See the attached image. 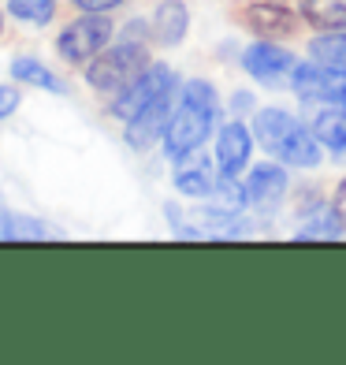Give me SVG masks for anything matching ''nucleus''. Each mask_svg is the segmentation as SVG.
<instances>
[{
	"label": "nucleus",
	"mask_w": 346,
	"mask_h": 365,
	"mask_svg": "<svg viewBox=\"0 0 346 365\" xmlns=\"http://www.w3.org/2000/svg\"><path fill=\"white\" fill-rule=\"evenodd\" d=\"M187 26H190V11L183 0H164L153 15V38L160 45H179L187 38Z\"/></svg>",
	"instance_id": "13"
},
{
	"label": "nucleus",
	"mask_w": 346,
	"mask_h": 365,
	"mask_svg": "<svg viewBox=\"0 0 346 365\" xmlns=\"http://www.w3.org/2000/svg\"><path fill=\"white\" fill-rule=\"evenodd\" d=\"M15 108H19V90H15V86H0V120L11 115Z\"/></svg>",
	"instance_id": "21"
},
{
	"label": "nucleus",
	"mask_w": 346,
	"mask_h": 365,
	"mask_svg": "<svg viewBox=\"0 0 346 365\" xmlns=\"http://www.w3.org/2000/svg\"><path fill=\"white\" fill-rule=\"evenodd\" d=\"M294 93L302 101H324V105H346V71L339 68H324V63H302L294 68V78H290Z\"/></svg>",
	"instance_id": "5"
},
{
	"label": "nucleus",
	"mask_w": 346,
	"mask_h": 365,
	"mask_svg": "<svg viewBox=\"0 0 346 365\" xmlns=\"http://www.w3.org/2000/svg\"><path fill=\"white\" fill-rule=\"evenodd\" d=\"M253 135L272 157H279L283 164H290V168H317L324 160L320 138L283 108H261L257 120H253Z\"/></svg>",
	"instance_id": "2"
},
{
	"label": "nucleus",
	"mask_w": 346,
	"mask_h": 365,
	"mask_svg": "<svg viewBox=\"0 0 346 365\" xmlns=\"http://www.w3.org/2000/svg\"><path fill=\"white\" fill-rule=\"evenodd\" d=\"M332 209L339 212V220H342V227H346V179L335 187V197H332Z\"/></svg>",
	"instance_id": "23"
},
{
	"label": "nucleus",
	"mask_w": 346,
	"mask_h": 365,
	"mask_svg": "<svg viewBox=\"0 0 346 365\" xmlns=\"http://www.w3.org/2000/svg\"><path fill=\"white\" fill-rule=\"evenodd\" d=\"M11 75L19 78V82H26V86H41V90H53V93H63V82L48 71V68H41L38 60H30V56H19L11 63Z\"/></svg>",
	"instance_id": "18"
},
{
	"label": "nucleus",
	"mask_w": 346,
	"mask_h": 365,
	"mask_svg": "<svg viewBox=\"0 0 346 365\" xmlns=\"http://www.w3.org/2000/svg\"><path fill=\"white\" fill-rule=\"evenodd\" d=\"M0 239H53V231H48L45 224H38L34 217L4 212V217H0Z\"/></svg>",
	"instance_id": "19"
},
{
	"label": "nucleus",
	"mask_w": 346,
	"mask_h": 365,
	"mask_svg": "<svg viewBox=\"0 0 346 365\" xmlns=\"http://www.w3.org/2000/svg\"><path fill=\"white\" fill-rule=\"evenodd\" d=\"M112 41V23L105 19V15H86V19L71 23L68 30L60 34V56L71 60V63H86L93 60L101 48Z\"/></svg>",
	"instance_id": "6"
},
{
	"label": "nucleus",
	"mask_w": 346,
	"mask_h": 365,
	"mask_svg": "<svg viewBox=\"0 0 346 365\" xmlns=\"http://www.w3.org/2000/svg\"><path fill=\"white\" fill-rule=\"evenodd\" d=\"M216 115H220V105H216V90L209 86L205 78H194L183 86V101L172 112L168 120V130H164V149H168L172 160H187L197 153L212 127H216Z\"/></svg>",
	"instance_id": "1"
},
{
	"label": "nucleus",
	"mask_w": 346,
	"mask_h": 365,
	"mask_svg": "<svg viewBox=\"0 0 346 365\" xmlns=\"http://www.w3.org/2000/svg\"><path fill=\"white\" fill-rule=\"evenodd\" d=\"M309 56L317 63H324V68L346 71V26L342 30H327L324 38H313L309 41Z\"/></svg>",
	"instance_id": "17"
},
{
	"label": "nucleus",
	"mask_w": 346,
	"mask_h": 365,
	"mask_svg": "<svg viewBox=\"0 0 346 365\" xmlns=\"http://www.w3.org/2000/svg\"><path fill=\"white\" fill-rule=\"evenodd\" d=\"M302 19L320 30L346 26V0H302Z\"/></svg>",
	"instance_id": "16"
},
{
	"label": "nucleus",
	"mask_w": 346,
	"mask_h": 365,
	"mask_svg": "<svg viewBox=\"0 0 346 365\" xmlns=\"http://www.w3.org/2000/svg\"><path fill=\"white\" fill-rule=\"evenodd\" d=\"M145 68H150V56H145V45L123 41L108 48V53L93 56V63L86 68V82L101 93H120L127 82H135Z\"/></svg>",
	"instance_id": "3"
},
{
	"label": "nucleus",
	"mask_w": 346,
	"mask_h": 365,
	"mask_svg": "<svg viewBox=\"0 0 346 365\" xmlns=\"http://www.w3.org/2000/svg\"><path fill=\"white\" fill-rule=\"evenodd\" d=\"M253 157V135L242 123H227L216 135V164L224 175H242Z\"/></svg>",
	"instance_id": "8"
},
{
	"label": "nucleus",
	"mask_w": 346,
	"mask_h": 365,
	"mask_svg": "<svg viewBox=\"0 0 346 365\" xmlns=\"http://www.w3.org/2000/svg\"><path fill=\"white\" fill-rule=\"evenodd\" d=\"M242 68L250 71L261 86H287V82L294 78V68H298V60H294V53H287V48H279L272 41H257L242 53Z\"/></svg>",
	"instance_id": "7"
},
{
	"label": "nucleus",
	"mask_w": 346,
	"mask_h": 365,
	"mask_svg": "<svg viewBox=\"0 0 346 365\" xmlns=\"http://www.w3.org/2000/svg\"><path fill=\"white\" fill-rule=\"evenodd\" d=\"M56 11V0H11V15L23 23H48Z\"/></svg>",
	"instance_id": "20"
},
{
	"label": "nucleus",
	"mask_w": 346,
	"mask_h": 365,
	"mask_svg": "<svg viewBox=\"0 0 346 365\" xmlns=\"http://www.w3.org/2000/svg\"><path fill=\"white\" fill-rule=\"evenodd\" d=\"M313 135L335 157H346V105H332L313 120Z\"/></svg>",
	"instance_id": "14"
},
{
	"label": "nucleus",
	"mask_w": 346,
	"mask_h": 365,
	"mask_svg": "<svg viewBox=\"0 0 346 365\" xmlns=\"http://www.w3.org/2000/svg\"><path fill=\"white\" fill-rule=\"evenodd\" d=\"M175 93V90H172ZM172 93H164V97H157V101L145 108V112H138L135 120L127 123V142L135 145V149H145V145H153L164 130H168V120H172Z\"/></svg>",
	"instance_id": "9"
},
{
	"label": "nucleus",
	"mask_w": 346,
	"mask_h": 365,
	"mask_svg": "<svg viewBox=\"0 0 346 365\" xmlns=\"http://www.w3.org/2000/svg\"><path fill=\"white\" fill-rule=\"evenodd\" d=\"M231 105H235V112H250L253 108V93H235V101H231Z\"/></svg>",
	"instance_id": "24"
},
{
	"label": "nucleus",
	"mask_w": 346,
	"mask_h": 365,
	"mask_svg": "<svg viewBox=\"0 0 346 365\" xmlns=\"http://www.w3.org/2000/svg\"><path fill=\"white\" fill-rule=\"evenodd\" d=\"M175 90V71L164 68V63H150L135 82H127V86L120 90V97L112 101V115H120V120H135L138 112H145L157 97L172 93Z\"/></svg>",
	"instance_id": "4"
},
{
	"label": "nucleus",
	"mask_w": 346,
	"mask_h": 365,
	"mask_svg": "<svg viewBox=\"0 0 346 365\" xmlns=\"http://www.w3.org/2000/svg\"><path fill=\"white\" fill-rule=\"evenodd\" d=\"M220 179H224L220 164L212 168V160H209V157H197V160L187 164V168H179L175 187L183 190L187 197H209V194H216V190H220Z\"/></svg>",
	"instance_id": "12"
},
{
	"label": "nucleus",
	"mask_w": 346,
	"mask_h": 365,
	"mask_svg": "<svg viewBox=\"0 0 346 365\" xmlns=\"http://www.w3.org/2000/svg\"><path fill=\"white\" fill-rule=\"evenodd\" d=\"M342 231H346V227H342V220H339V212H335L332 205H317V209L305 217V224L294 231V239H302V242H309V239H327V242H332V239L342 235Z\"/></svg>",
	"instance_id": "15"
},
{
	"label": "nucleus",
	"mask_w": 346,
	"mask_h": 365,
	"mask_svg": "<svg viewBox=\"0 0 346 365\" xmlns=\"http://www.w3.org/2000/svg\"><path fill=\"white\" fill-rule=\"evenodd\" d=\"M75 8H82V11H112V8H120L123 0H71Z\"/></svg>",
	"instance_id": "22"
},
{
	"label": "nucleus",
	"mask_w": 346,
	"mask_h": 365,
	"mask_svg": "<svg viewBox=\"0 0 346 365\" xmlns=\"http://www.w3.org/2000/svg\"><path fill=\"white\" fill-rule=\"evenodd\" d=\"M287 194V172L279 164H257L246 179V202L253 209H272Z\"/></svg>",
	"instance_id": "10"
},
{
	"label": "nucleus",
	"mask_w": 346,
	"mask_h": 365,
	"mask_svg": "<svg viewBox=\"0 0 346 365\" xmlns=\"http://www.w3.org/2000/svg\"><path fill=\"white\" fill-rule=\"evenodd\" d=\"M246 26L261 38H287L298 30V19H294L283 4H253L246 11Z\"/></svg>",
	"instance_id": "11"
}]
</instances>
